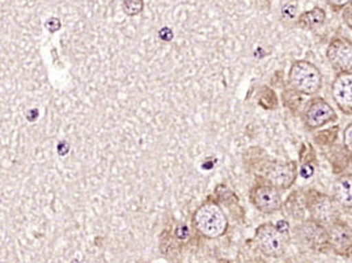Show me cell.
<instances>
[{
    "label": "cell",
    "instance_id": "cell-1",
    "mask_svg": "<svg viewBox=\"0 0 352 263\" xmlns=\"http://www.w3.org/2000/svg\"><path fill=\"white\" fill-rule=\"evenodd\" d=\"M192 225L206 238H217L226 233L228 220L219 205L207 202L195 209Z\"/></svg>",
    "mask_w": 352,
    "mask_h": 263
},
{
    "label": "cell",
    "instance_id": "cell-2",
    "mask_svg": "<svg viewBox=\"0 0 352 263\" xmlns=\"http://www.w3.org/2000/svg\"><path fill=\"white\" fill-rule=\"evenodd\" d=\"M291 87L302 95H316L322 87V75L320 69L308 60L295 62L288 73Z\"/></svg>",
    "mask_w": 352,
    "mask_h": 263
},
{
    "label": "cell",
    "instance_id": "cell-3",
    "mask_svg": "<svg viewBox=\"0 0 352 263\" xmlns=\"http://www.w3.org/2000/svg\"><path fill=\"white\" fill-rule=\"evenodd\" d=\"M256 241L259 250L267 257L278 258L285 253V235L278 225L266 222L258 227Z\"/></svg>",
    "mask_w": 352,
    "mask_h": 263
},
{
    "label": "cell",
    "instance_id": "cell-4",
    "mask_svg": "<svg viewBox=\"0 0 352 263\" xmlns=\"http://www.w3.org/2000/svg\"><path fill=\"white\" fill-rule=\"evenodd\" d=\"M338 202L334 198L316 192H311V198L307 202L311 219L325 227H330L331 224L338 222Z\"/></svg>",
    "mask_w": 352,
    "mask_h": 263
},
{
    "label": "cell",
    "instance_id": "cell-5",
    "mask_svg": "<svg viewBox=\"0 0 352 263\" xmlns=\"http://www.w3.org/2000/svg\"><path fill=\"white\" fill-rule=\"evenodd\" d=\"M250 201L253 206L262 214H274L282 207V196L279 189L270 183H261L250 192Z\"/></svg>",
    "mask_w": 352,
    "mask_h": 263
},
{
    "label": "cell",
    "instance_id": "cell-6",
    "mask_svg": "<svg viewBox=\"0 0 352 263\" xmlns=\"http://www.w3.org/2000/svg\"><path fill=\"white\" fill-rule=\"evenodd\" d=\"M300 238L302 242L316 251H324L330 248L329 245V231L325 225L321 222L311 219L308 222H302L298 228Z\"/></svg>",
    "mask_w": 352,
    "mask_h": 263
},
{
    "label": "cell",
    "instance_id": "cell-7",
    "mask_svg": "<svg viewBox=\"0 0 352 263\" xmlns=\"http://www.w3.org/2000/svg\"><path fill=\"white\" fill-rule=\"evenodd\" d=\"M326 56L333 69L338 72L352 71V42L349 40L334 38L327 47Z\"/></svg>",
    "mask_w": 352,
    "mask_h": 263
},
{
    "label": "cell",
    "instance_id": "cell-8",
    "mask_svg": "<svg viewBox=\"0 0 352 263\" xmlns=\"http://www.w3.org/2000/svg\"><path fill=\"white\" fill-rule=\"evenodd\" d=\"M305 125L311 130L320 128L337 119V113L324 98H314L305 111Z\"/></svg>",
    "mask_w": 352,
    "mask_h": 263
},
{
    "label": "cell",
    "instance_id": "cell-9",
    "mask_svg": "<svg viewBox=\"0 0 352 263\" xmlns=\"http://www.w3.org/2000/svg\"><path fill=\"white\" fill-rule=\"evenodd\" d=\"M331 95L338 105L339 109L344 113H352V72H339L338 76L331 85Z\"/></svg>",
    "mask_w": 352,
    "mask_h": 263
},
{
    "label": "cell",
    "instance_id": "cell-10",
    "mask_svg": "<svg viewBox=\"0 0 352 263\" xmlns=\"http://www.w3.org/2000/svg\"><path fill=\"white\" fill-rule=\"evenodd\" d=\"M296 168L295 164H283V163H271L266 166L265 179L269 183L280 189H288L296 180Z\"/></svg>",
    "mask_w": 352,
    "mask_h": 263
},
{
    "label": "cell",
    "instance_id": "cell-11",
    "mask_svg": "<svg viewBox=\"0 0 352 263\" xmlns=\"http://www.w3.org/2000/svg\"><path fill=\"white\" fill-rule=\"evenodd\" d=\"M329 245L336 254L349 258L352 257V232L343 224L334 222L329 227Z\"/></svg>",
    "mask_w": 352,
    "mask_h": 263
},
{
    "label": "cell",
    "instance_id": "cell-12",
    "mask_svg": "<svg viewBox=\"0 0 352 263\" xmlns=\"http://www.w3.org/2000/svg\"><path fill=\"white\" fill-rule=\"evenodd\" d=\"M334 199L340 207L352 209V174H343L336 181Z\"/></svg>",
    "mask_w": 352,
    "mask_h": 263
},
{
    "label": "cell",
    "instance_id": "cell-13",
    "mask_svg": "<svg viewBox=\"0 0 352 263\" xmlns=\"http://www.w3.org/2000/svg\"><path fill=\"white\" fill-rule=\"evenodd\" d=\"M326 20L325 11L320 7H314L311 11H307L298 16L300 27L305 29H316L321 27Z\"/></svg>",
    "mask_w": 352,
    "mask_h": 263
},
{
    "label": "cell",
    "instance_id": "cell-14",
    "mask_svg": "<svg viewBox=\"0 0 352 263\" xmlns=\"http://www.w3.org/2000/svg\"><path fill=\"white\" fill-rule=\"evenodd\" d=\"M298 5L295 0L285 3L283 8H282V16L285 20H294V19L298 17Z\"/></svg>",
    "mask_w": 352,
    "mask_h": 263
},
{
    "label": "cell",
    "instance_id": "cell-15",
    "mask_svg": "<svg viewBox=\"0 0 352 263\" xmlns=\"http://www.w3.org/2000/svg\"><path fill=\"white\" fill-rule=\"evenodd\" d=\"M337 127H334V128H330L329 131H322V133H320L318 134V137H317V141H320L321 144H331L336 139H337Z\"/></svg>",
    "mask_w": 352,
    "mask_h": 263
},
{
    "label": "cell",
    "instance_id": "cell-16",
    "mask_svg": "<svg viewBox=\"0 0 352 263\" xmlns=\"http://www.w3.org/2000/svg\"><path fill=\"white\" fill-rule=\"evenodd\" d=\"M142 7H143L142 0H136V1H134V0H126L124 1V10H126L127 14H131V16L139 14L142 11Z\"/></svg>",
    "mask_w": 352,
    "mask_h": 263
},
{
    "label": "cell",
    "instance_id": "cell-17",
    "mask_svg": "<svg viewBox=\"0 0 352 263\" xmlns=\"http://www.w3.org/2000/svg\"><path fill=\"white\" fill-rule=\"evenodd\" d=\"M343 143H344V148L347 150V152L352 155V124L347 126L343 133Z\"/></svg>",
    "mask_w": 352,
    "mask_h": 263
},
{
    "label": "cell",
    "instance_id": "cell-18",
    "mask_svg": "<svg viewBox=\"0 0 352 263\" xmlns=\"http://www.w3.org/2000/svg\"><path fill=\"white\" fill-rule=\"evenodd\" d=\"M176 236L177 238H179L182 241L188 240L190 236L189 228L186 225H179L176 229Z\"/></svg>",
    "mask_w": 352,
    "mask_h": 263
},
{
    "label": "cell",
    "instance_id": "cell-19",
    "mask_svg": "<svg viewBox=\"0 0 352 263\" xmlns=\"http://www.w3.org/2000/svg\"><path fill=\"white\" fill-rule=\"evenodd\" d=\"M327 3L334 7V8H342V7H347L352 0H327Z\"/></svg>",
    "mask_w": 352,
    "mask_h": 263
}]
</instances>
